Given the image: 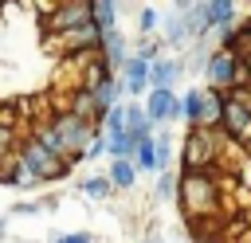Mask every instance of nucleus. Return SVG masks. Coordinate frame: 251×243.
Masks as SVG:
<instances>
[{
  "label": "nucleus",
  "instance_id": "obj_17",
  "mask_svg": "<svg viewBox=\"0 0 251 243\" xmlns=\"http://www.w3.org/2000/svg\"><path fill=\"white\" fill-rule=\"evenodd\" d=\"M0 184L4 188H24V169H20L16 153H4L0 157Z\"/></svg>",
  "mask_w": 251,
  "mask_h": 243
},
{
  "label": "nucleus",
  "instance_id": "obj_6",
  "mask_svg": "<svg viewBox=\"0 0 251 243\" xmlns=\"http://www.w3.org/2000/svg\"><path fill=\"white\" fill-rule=\"evenodd\" d=\"M212 161H216V141H212V129H188V141H184V172L212 169Z\"/></svg>",
  "mask_w": 251,
  "mask_h": 243
},
{
  "label": "nucleus",
  "instance_id": "obj_7",
  "mask_svg": "<svg viewBox=\"0 0 251 243\" xmlns=\"http://www.w3.org/2000/svg\"><path fill=\"white\" fill-rule=\"evenodd\" d=\"M145 118H149V125H157V122H176L180 118V98L173 94V90H149V98H145Z\"/></svg>",
  "mask_w": 251,
  "mask_h": 243
},
{
  "label": "nucleus",
  "instance_id": "obj_20",
  "mask_svg": "<svg viewBox=\"0 0 251 243\" xmlns=\"http://www.w3.org/2000/svg\"><path fill=\"white\" fill-rule=\"evenodd\" d=\"M78 188H82V192H86V196H90V200H106V196H110V192H114V188H110V180H106V176H86V180H82V184H78Z\"/></svg>",
  "mask_w": 251,
  "mask_h": 243
},
{
  "label": "nucleus",
  "instance_id": "obj_8",
  "mask_svg": "<svg viewBox=\"0 0 251 243\" xmlns=\"http://www.w3.org/2000/svg\"><path fill=\"white\" fill-rule=\"evenodd\" d=\"M220 125H224L231 137H247V133H251V106H247V102H239V98H224Z\"/></svg>",
  "mask_w": 251,
  "mask_h": 243
},
{
  "label": "nucleus",
  "instance_id": "obj_9",
  "mask_svg": "<svg viewBox=\"0 0 251 243\" xmlns=\"http://www.w3.org/2000/svg\"><path fill=\"white\" fill-rule=\"evenodd\" d=\"M122 90H126V94L149 90V63H145L141 55H129V59H126V67H122Z\"/></svg>",
  "mask_w": 251,
  "mask_h": 243
},
{
  "label": "nucleus",
  "instance_id": "obj_5",
  "mask_svg": "<svg viewBox=\"0 0 251 243\" xmlns=\"http://www.w3.org/2000/svg\"><path fill=\"white\" fill-rule=\"evenodd\" d=\"M208 78H212V86H220V90H239L243 82H247V71H243V63L231 55V51H216V55H208Z\"/></svg>",
  "mask_w": 251,
  "mask_h": 243
},
{
  "label": "nucleus",
  "instance_id": "obj_19",
  "mask_svg": "<svg viewBox=\"0 0 251 243\" xmlns=\"http://www.w3.org/2000/svg\"><path fill=\"white\" fill-rule=\"evenodd\" d=\"M55 208H59L55 196H47V200H20V204H12V216H35V212H55Z\"/></svg>",
  "mask_w": 251,
  "mask_h": 243
},
{
  "label": "nucleus",
  "instance_id": "obj_18",
  "mask_svg": "<svg viewBox=\"0 0 251 243\" xmlns=\"http://www.w3.org/2000/svg\"><path fill=\"white\" fill-rule=\"evenodd\" d=\"M129 165H133L137 172H157V165H153V137H141V141L133 145Z\"/></svg>",
  "mask_w": 251,
  "mask_h": 243
},
{
  "label": "nucleus",
  "instance_id": "obj_22",
  "mask_svg": "<svg viewBox=\"0 0 251 243\" xmlns=\"http://www.w3.org/2000/svg\"><path fill=\"white\" fill-rule=\"evenodd\" d=\"M137 31H141V35H153V31H157V12H153V8H141V12H137Z\"/></svg>",
  "mask_w": 251,
  "mask_h": 243
},
{
  "label": "nucleus",
  "instance_id": "obj_2",
  "mask_svg": "<svg viewBox=\"0 0 251 243\" xmlns=\"http://www.w3.org/2000/svg\"><path fill=\"white\" fill-rule=\"evenodd\" d=\"M47 129H51V137H55V145H59V153H63V161H67L71 169H75L78 161H86L82 153H86L90 137L98 133L90 122H82V118H75V114H67V110H63V114H55Z\"/></svg>",
  "mask_w": 251,
  "mask_h": 243
},
{
  "label": "nucleus",
  "instance_id": "obj_11",
  "mask_svg": "<svg viewBox=\"0 0 251 243\" xmlns=\"http://www.w3.org/2000/svg\"><path fill=\"white\" fill-rule=\"evenodd\" d=\"M98 55H102V63H106L110 71H114V67H126V59H129V55H126V39H122V31H118V27L102 35Z\"/></svg>",
  "mask_w": 251,
  "mask_h": 243
},
{
  "label": "nucleus",
  "instance_id": "obj_1",
  "mask_svg": "<svg viewBox=\"0 0 251 243\" xmlns=\"http://www.w3.org/2000/svg\"><path fill=\"white\" fill-rule=\"evenodd\" d=\"M16 161H20V169H24V192H27V188H39V184H51V180H63V176L71 172V165H67L63 157L47 153L35 137H24V141L16 145Z\"/></svg>",
  "mask_w": 251,
  "mask_h": 243
},
{
  "label": "nucleus",
  "instance_id": "obj_21",
  "mask_svg": "<svg viewBox=\"0 0 251 243\" xmlns=\"http://www.w3.org/2000/svg\"><path fill=\"white\" fill-rule=\"evenodd\" d=\"M169 157H173V141H169L165 133H157V137H153V165H157V169H165V165H169Z\"/></svg>",
  "mask_w": 251,
  "mask_h": 243
},
{
  "label": "nucleus",
  "instance_id": "obj_16",
  "mask_svg": "<svg viewBox=\"0 0 251 243\" xmlns=\"http://www.w3.org/2000/svg\"><path fill=\"white\" fill-rule=\"evenodd\" d=\"M106 180H110V188H133V180H137V169H133L129 161H110V172H106Z\"/></svg>",
  "mask_w": 251,
  "mask_h": 243
},
{
  "label": "nucleus",
  "instance_id": "obj_25",
  "mask_svg": "<svg viewBox=\"0 0 251 243\" xmlns=\"http://www.w3.org/2000/svg\"><path fill=\"white\" fill-rule=\"evenodd\" d=\"M176 192V180L169 176V172H161V180H157V196H173Z\"/></svg>",
  "mask_w": 251,
  "mask_h": 243
},
{
  "label": "nucleus",
  "instance_id": "obj_26",
  "mask_svg": "<svg viewBox=\"0 0 251 243\" xmlns=\"http://www.w3.org/2000/svg\"><path fill=\"white\" fill-rule=\"evenodd\" d=\"M141 243H161V239H153V235H149V239H141Z\"/></svg>",
  "mask_w": 251,
  "mask_h": 243
},
{
  "label": "nucleus",
  "instance_id": "obj_13",
  "mask_svg": "<svg viewBox=\"0 0 251 243\" xmlns=\"http://www.w3.org/2000/svg\"><path fill=\"white\" fill-rule=\"evenodd\" d=\"M200 12H204V24H208V31L212 27H231V16H235V4H227V0H212V4H200Z\"/></svg>",
  "mask_w": 251,
  "mask_h": 243
},
{
  "label": "nucleus",
  "instance_id": "obj_24",
  "mask_svg": "<svg viewBox=\"0 0 251 243\" xmlns=\"http://www.w3.org/2000/svg\"><path fill=\"white\" fill-rule=\"evenodd\" d=\"M51 243H94L90 231H67V235H55Z\"/></svg>",
  "mask_w": 251,
  "mask_h": 243
},
{
  "label": "nucleus",
  "instance_id": "obj_28",
  "mask_svg": "<svg viewBox=\"0 0 251 243\" xmlns=\"http://www.w3.org/2000/svg\"><path fill=\"white\" fill-rule=\"evenodd\" d=\"M0 12H4V4H0Z\"/></svg>",
  "mask_w": 251,
  "mask_h": 243
},
{
  "label": "nucleus",
  "instance_id": "obj_3",
  "mask_svg": "<svg viewBox=\"0 0 251 243\" xmlns=\"http://www.w3.org/2000/svg\"><path fill=\"white\" fill-rule=\"evenodd\" d=\"M180 208L184 216H212L216 200H220V184L212 176V169H196V172H180Z\"/></svg>",
  "mask_w": 251,
  "mask_h": 243
},
{
  "label": "nucleus",
  "instance_id": "obj_14",
  "mask_svg": "<svg viewBox=\"0 0 251 243\" xmlns=\"http://www.w3.org/2000/svg\"><path fill=\"white\" fill-rule=\"evenodd\" d=\"M180 118H188L192 129H204V90H188L180 98Z\"/></svg>",
  "mask_w": 251,
  "mask_h": 243
},
{
  "label": "nucleus",
  "instance_id": "obj_27",
  "mask_svg": "<svg viewBox=\"0 0 251 243\" xmlns=\"http://www.w3.org/2000/svg\"><path fill=\"white\" fill-rule=\"evenodd\" d=\"M0 239H4V216H0Z\"/></svg>",
  "mask_w": 251,
  "mask_h": 243
},
{
  "label": "nucleus",
  "instance_id": "obj_15",
  "mask_svg": "<svg viewBox=\"0 0 251 243\" xmlns=\"http://www.w3.org/2000/svg\"><path fill=\"white\" fill-rule=\"evenodd\" d=\"M114 20H118V4H110V0H90V24L106 35V31H114Z\"/></svg>",
  "mask_w": 251,
  "mask_h": 243
},
{
  "label": "nucleus",
  "instance_id": "obj_12",
  "mask_svg": "<svg viewBox=\"0 0 251 243\" xmlns=\"http://www.w3.org/2000/svg\"><path fill=\"white\" fill-rule=\"evenodd\" d=\"M86 94H90V102H94V110H98V118H106V110H114V106H118V94H122V82H118V78H106V82H98V86H90Z\"/></svg>",
  "mask_w": 251,
  "mask_h": 243
},
{
  "label": "nucleus",
  "instance_id": "obj_4",
  "mask_svg": "<svg viewBox=\"0 0 251 243\" xmlns=\"http://www.w3.org/2000/svg\"><path fill=\"white\" fill-rule=\"evenodd\" d=\"M86 20H90V0H67V4L43 8V31H47V39H67Z\"/></svg>",
  "mask_w": 251,
  "mask_h": 243
},
{
  "label": "nucleus",
  "instance_id": "obj_23",
  "mask_svg": "<svg viewBox=\"0 0 251 243\" xmlns=\"http://www.w3.org/2000/svg\"><path fill=\"white\" fill-rule=\"evenodd\" d=\"M82 157H106V137H102V129L90 137V145H86V153Z\"/></svg>",
  "mask_w": 251,
  "mask_h": 243
},
{
  "label": "nucleus",
  "instance_id": "obj_10",
  "mask_svg": "<svg viewBox=\"0 0 251 243\" xmlns=\"http://www.w3.org/2000/svg\"><path fill=\"white\" fill-rule=\"evenodd\" d=\"M176 78H180V63L176 59H153L149 63V90H173Z\"/></svg>",
  "mask_w": 251,
  "mask_h": 243
}]
</instances>
